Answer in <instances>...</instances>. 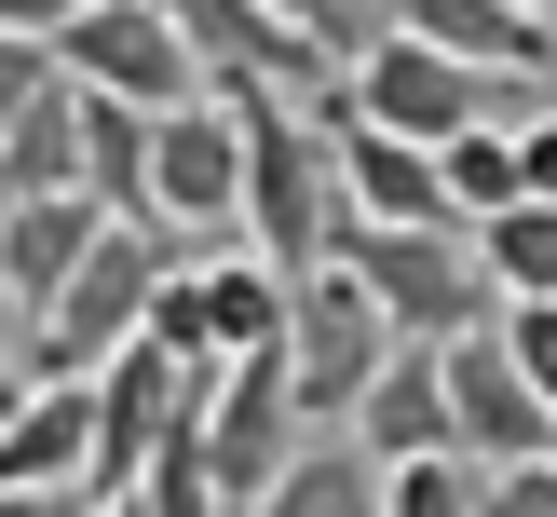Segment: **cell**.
<instances>
[{
  "instance_id": "11",
  "label": "cell",
  "mask_w": 557,
  "mask_h": 517,
  "mask_svg": "<svg viewBox=\"0 0 557 517\" xmlns=\"http://www.w3.org/2000/svg\"><path fill=\"white\" fill-rule=\"evenodd\" d=\"M190 368H205V354L150 341V327H136V341L96 368V450H82V490H69V504H136V477H150V435H163V408H177V381H190Z\"/></svg>"
},
{
  "instance_id": "1",
  "label": "cell",
  "mask_w": 557,
  "mask_h": 517,
  "mask_svg": "<svg viewBox=\"0 0 557 517\" xmlns=\"http://www.w3.org/2000/svg\"><path fill=\"white\" fill-rule=\"evenodd\" d=\"M245 109V245L272 272L326 259V218H341V150H326V109L286 96V82H232Z\"/></svg>"
},
{
  "instance_id": "28",
  "label": "cell",
  "mask_w": 557,
  "mask_h": 517,
  "mask_svg": "<svg viewBox=\"0 0 557 517\" xmlns=\"http://www.w3.org/2000/svg\"><path fill=\"white\" fill-rule=\"evenodd\" d=\"M531 14H544V0H531Z\"/></svg>"
},
{
  "instance_id": "20",
  "label": "cell",
  "mask_w": 557,
  "mask_h": 517,
  "mask_svg": "<svg viewBox=\"0 0 557 517\" xmlns=\"http://www.w3.org/2000/svg\"><path fill=\"white\" fill-rule=\"evenodd\" d=\"M476 259L504 299H557V190H517V205L476 218Z\"/></svg>"
},
{
  "instance_id": "12",
  "label": "cell",
  "mask_w": 557,
  "mask_h": 517,
  "mask_svg": "<svg viewBox=\"0 0 557 517\" xmlns=\"http://www.w3.org/2000/svg\"><path fill=\"white\" fill-rule=\"evenodd\" d=\"M82 450H96V368H41L14 408H0V504H69Z\"/></svg>"
},
{
  "instance_id": "4",
  "label": "cell",
  "mask_w": 557,
  "mask_h": 517,
  "mask_svg": "<svg viewBox=\"0 0 557 517\" xmlns=\"http://www.w3.org/2000/svg\"><path fill=\"white\" fill-rule=\"evenodd\" d=\"M150 286H163V232H150V218H109V232L82 245V272L27 313V368H69V381L109 368V354L150 327Z\"/></svg>"
},
{
  "instance_id": "21",
  "label": "cell",
  "mask_w": 557,
  "mask_h": 517,
  "mask_svg": "<svg viewBox=\"0 0 557 517\" xmlns=\"http://www.w3.org/2000/svg\"><path fill=\"white\" fill-rule=\"evenodd\" d=\"M435 177H449L462 218H490V205H517V190H531V150H517V123H490V109H476V123L435 136Z\"/></svg>"
},
{
  "instance_id": "19",
  "label": "cell",
  "mask_w": 557,
  "mask_h": 517,
  "mask_svg": "<svg viewBox=\"0 0 557 517\" xmlns=\"http://www.w3.org/2000/svg\"><path fill=\"white\" fill-rule=\"evenodd\" d=\"M0 190H82V82L69 69L0 123Z\"/></svg>"
},
{
  "instance_id": "2",
  "label": "cell",
  "mask_w": 557,
  "mask_h": 517,
  "mask_svg": "<svg viewBox=\"0 0 557 517\" xmlns=\"http://www.w3.org/2000/svg\"><path fill=\"white\" fill-rule=\"evenodd\" d=\"M326 245L381 286V313H395L408 341H462V327L504 313V286H490V259H476V218H354L341 205Z\"/></svg>"
},
{
  "instance_id": "6",
  "label": "cell",
  "mask_w": 557,
  "mask_h": 517,
  "mask_svg": "<svg viewBox=\"0 0 557 517\" xmlns=\"http://www.w3.org/2000/svg\"><path fill=\"white\" fill-rule=\"evenodd\" d=\"M150 341H177V354H259V341H286V272H272L245 232H218V259H163Z\"/></svg>"
},
{
  "instance_id": "17",
  "label": "cell",
  "mask_w": 557,
  "mask_h": 517,
  "mask_svg": "<svg viewBox=\"0 0 557 517\" xmlns=\"http://www.w3.org/2000/svg\"><path fill=\"white\" fill-rule=\"evenodd\" d=\"M395 27H422V41H449V54H476V69H557V27L531 14V0H395Z\"/></svg>"
},
{
  "instance_id": "10",
  "label": "cell",
  "mask_w": 557,
  "mask_h": 517,
  "mask_svg": "<svg viewBox=\"0 0 557 517\" xmlns=\"http://www.w3.org/2000/svg\"><path fill=\"white\" fill-rule=\"evenodd\" d=\"M54 69L96 82V96H136V109L205 96V69H190V41H177V14H163V0H69V27H54Z\"/></svg>"
},
{
  "instance_id": "7",
  "label": "cell",
  "mask_w": 557,
  "mask_h": 517,
  "mask_svg": "<svg viewBox=\"0 0 557 517\" xmlns=\"http://www.w3.org/2000/svg\"><path fill=\"white\" fill-rule=\"evenodd\" d=\"M150 218L163 232H245V109L218 82L150 109Z\"/></svg>"
},
{
  "instance_id": "8",
  "label": "cell",
  "mask_w": 557,
  "mask_h": 517,
  "mask_svg": "<svg viewBox=\"0 0 557 517\" xmlns=\"http://www.w3.org/2000/svg\"><path fill=\"white\" fill-rule=\"evenodd\" d=\"M490 82H504V69H476V54H449V41H422V27L381 14L368 41H354L341 96L368 109V123H395V136H449V123H476V109H490Z\"/></svg>"
},
{
  "instance_id": "3",
  "label": "cell",
  "mask_w": 557,
  "mask_h": 517,
  "mask_svg": "<svg viewBox=\"0 0 557 517\" xmlns=\"http://www.w3.org/2000/svg\"><path fill=\"white\" fill-rule=\"evenodd\" d=\"M408 327L381 313V286L326 245L313 272H286V368H299V408L313 422H354V395L381 381V354H395Z\"/></svg>"
},
{
  "instance_id": "18",
  "label": "cell",
  "mask_w": 557,
  "mask_h": 517,
  "mask_svg": "<svg viewBox=\"0 0 557 517\" xmlns=\"http://www.w3.org/2000/svg\"><path fill=\"white\" fill-rule=\"evenodd\" d=\"M82 190H96L109 218H150V109L96 96V82H82ZM150 232H163V218H150Z\"/></svg>"
},
{
  "instance_id": "29",
  "label": "cell",
  "mask_w": 557,
  "mask_h": 517,
  "mask_svg": "<svg viewBox=\"0 0 557 517\" xmlns=\"http://www.w3.org/2000/svg\"><path fill=\"white\" fill-rule=\"evenodd\" d=\"M544 450H557V435H544Z\"/></svg>"
},
{
  "instance_id": "5",
  "label": "cell",
  "mask_w": 557,
  "mask_h": 517,
  "mask_svg": "<svg viewBox=\"0 0 557 517\" xmlns=\"http://www.w3.org/2000/svg\"><path fill=\"white\" fill-rule=\"evenodd\" d=\"M299 435H313V408H299L286 341L218 354V381H205V463H218V504H272V477H286Z\"/></svg>"
},
{
  "instance_id": "24",
  "label": "cell",
  "mask_w": 557,
  "mask_h": 517,
  "mask_svg": "<svg viewBox=\"0 0 557 517\" xmlns=\"http://www.w3.org/2000/svg\"><path fill=\"white\" fill-rule=\"evenodd\" d=\"M517 150H531V190H557V109H544V123H517Z\"/></svg>"
},
{
  "instance_id": "15",
  "label": "cell",
  "mask_w": 557,
  "mask_h": 517,
  "mask_svg": "<svg viewBox=\"0 0 557 517\" xmlns=\"http://www.w3.org/2000/svg\"><path fill=\"white\" fill-rule=\"evenodd\" d=\"M96 232H109L96 190H14V205H0V299L41 313V299L82 272V245H96Z\"/></svg>"
},
{
  "instance_id": "27",
  "label": "cell",
  "mask_w": 557,
  "mask_h": 517,
  "mask_svg": "<svg viewBox=\"0 0 557 517\" xmlns=\"http://www.w3.org/2000/svg\"><path fill=\"white\" fill-rule=\"evenodd\" d=\"M0 205H14V190H0Z\"/></svg>"
},
{
  "instance_id": "22",
  "label": "cell",
  "mask_w": 557,
  "mask_h": 517,
  "mask_svg": "<svg viewBox=\"0 0 557 517\" xmlns=\"http://www.w3.org/2000/svg\"><path fill=\"white\" fill-rule=\"evenodd\" d=\"M490 327H504V354H517V368L544 381V408H557V299H504Z\"/></svg>"
},
{
  "instance_id": "9",
  "label": "cell",
  "mask_w": 557,
  "mask_h": 517,
  "mask_svg": "<svg viewBox=\"0 0 557 517\" xmlns=\"http://www.w3.org/2000/svg\"><path fill=\"white\" fill-rule=\"evenodd\" d=\"M177 14V41H190V69L232 96V82H286V96H326L341 82V41L326 27H299L286 0H163Z\"/></svg>"
},
{
  "instance_id": "16",
  "label": "cell",
  "mask_w": 557,
  "mask_h": 517,
  "mask_svg": "<svg viewBox=\"0 0 557 517\" xmlns=\"http://www.w3.org/2000/svg\"><path fill=\"white\" fill-rule=\"evenodd\" d=\"M435 435H449V341H395L381 381L354 395V450L395 463V450H435Z\"/></svg>"
},
{
  "instance_id": "14",
  "label": "cell",
  "mask_w": 557,
  "mask_h": 517,
  "mask_svg": "<svg viewBox=\"0 0 557 517\" xmlns=\"http://www.w3.org/2000/svg\"><path fill=\"white\" fill-rule=\"evenodd\" d=\"M449 435H462L476 463H517V450H544V435H557L544 381L504 354V327H462V341H449Z\"/></svg>"
},
{
  "instance_id": "25",
  "label": "cell",
  "mask_w": 557,
  "mask_h": 517,
  "mask_svg": "<svg viewBox=\"0 0 557 517\" xmlns=\"http://www.w3.org/2000/svg\"><path fill=\"white\" fill-rule=\"evenodd\" d=\"M0 27H27V41H54V27H69V0H0Z\"/></svg>"
},
{
  "instance_id": "26",
  "label": "cell",
  "mask_w": 557,
  "mask_h": 517,
  "mask_svg": "<svg viewBox=\"0 0 557 517\" xmlns=\"http://www.w3.org/2000/svg\"><path fill=\"white\" fill-rule=\"evenodd\" d=\"M368 14H395V0H368Z\"/></svg>"
},
{
  "instance_id": "13",
  "label": "cell",
  "mask_w": 557,
  "mask_h": 517,
  "mask_svg": "<svg viewBox=\"0 0 557 517\" xmlns=\"http://www.w3.org/2000/svg\"><path fill=\"white\" fill-rule=\"evenodd\" d=\"M326 150H341V205L354 218H462L449 205V177H435V136H395V123H368V109L326 82Z\"/></svg>"
},
{
  "instance_id": "23",
  "label": "cell",
  "mask_w": 557,
  "mask_h": 517,
  "mask_svg": "<svg viewBox=\"0 0 557 517\" xmlns=\"http://www.w3.org/2000/svg\"><path fill=\"white\" fill-rule=\"evenodd\" d=\"M54 82V41H27V27H0V123H14L27 96Z\"/></svg>"
}]
</instances>
